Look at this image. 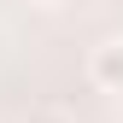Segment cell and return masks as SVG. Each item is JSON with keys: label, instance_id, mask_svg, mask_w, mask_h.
I'll return each instance as SVG.
<instances>
[{"label": "cell", "instance_id": "3957f363", "mask_svg": "<svg viewBox=\"0 0 123 123\" xmlns=\"http://www.w3.org/2000/svg\"><path fill=\"white\" fill-rule=\"evenodd\" d=\"M35 6H59V0H35Z\"/></svg>", "mask_w": 123, "mask_h": 123}, {"label": "cell", "instance_id": "6da1fadb", "mask_svg": "<svg viewBox=\"0 0 123 123\" xmlns=\"http://www.w3.org/2000/svg\"><path fill=\"white\" fill-rule=\"evenodd\" d=\"M88 82L105 94H123V41H100L88 53Z\"/></svg>", "mask_w": 123, "mask_h": 123}, {"label": "cell", "instance_id": "7a4b0ae2", "mask_svg": "<svg viewBox=\"0 0 123 123\" xmlns=\"http://www.w3.org/2000/svg\"><path fill=\"white\" fill-rule=\"evenodd\" d=\"M24 123H76V117L65 111V105H35V111H29Z\"/></svg>", "mask_w": 123, "mask_h": 123}]
</instances>
